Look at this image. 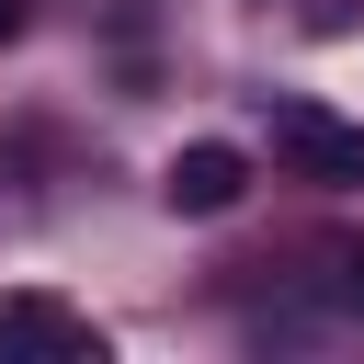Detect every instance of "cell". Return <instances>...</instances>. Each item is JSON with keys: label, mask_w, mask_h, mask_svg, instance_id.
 <instances>
[{"label": "cell", "mask_w": 364, "mask_h": 364, "mask_svg": "<svg viewBox=\"0 0 364 364\" xmlns=\"http://www.w3.org/2000/svg\"><path fill=\"white\" fill-rule=\"evenodd\" d=\"M262 136H273V159L296 182H330V193L364 182V125L330 114V102H307V91H262Z\"/></svg>", "instance_id": "1"}, {"label": "cell", "mask_w": 364, "mask_h": 364, "mask_svg": "<svg viewBox=\"0 0 364 364\" xmlns=\"http://www.w3.org/2000/svg\"><path fill=\"white\" fill-rule=\"evenodd\" d=\"M0 353H11V364H102V330H91L68 296L11 284V296H0Z\"/></svg>", "instance_id": "2"}, {"label": "cell", "mask_w": 364, "mask_h": 364, "mask_svg": "<svg viewBox=\"0 0 364 364\" xmlns=\"http://www.w3.org/2000/svg\"><path fill=\"white\" fill-rule=\"evenodd\" d=\"M11 34H23V0H0V46H11Z\"/></svg>", "instance_id": "5"}, {"label": "cell", "mask_w": 364, "mask_h": 364, "mask_svg": "<svg viewBox=\"0 0 364 364\" xmlns=\"http://www.w3.org/2000/svg\"><path fill=\"white\" fill-rule=\"evenodd\" d=\"M341 296H353V307H364V239H353V250H341Z\"/></svg>", "instance_id": "4"}, {"label": "cell", "mask_w": 364, "mask_h": 364, "mask_svg": "<svg viewBox=\"0 0 364 364\" xmlns=\"http://www.w3.org/2000/svg\"><path fill=\"white\" fill-rule=\"evenodd\" d=\"M250 193V159L228 148V136H193V148H171V171H159V205L171 216H228Z\"/></svg>", "instance_id": "3"}]
</instances>
